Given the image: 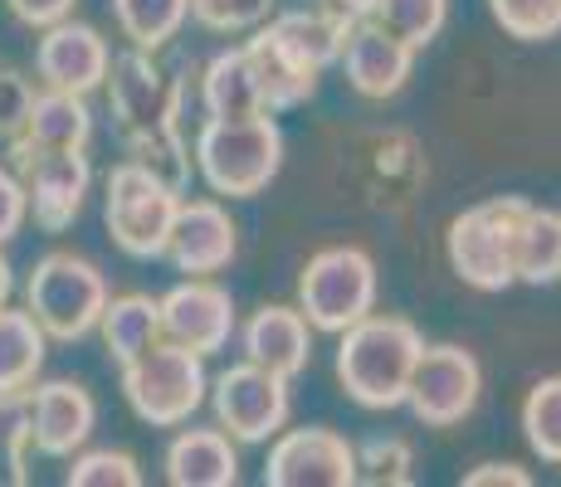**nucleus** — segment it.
I'll use <instances>...</instances> for the list:
<instances>
[{
    "label": "nucleus",
    "instance_id": "24",
    "mask_svg": "<svg viewBox=\"0 0 561 487\" xmlns=\"http://www.w3.org/2000/svg\"><path fill=\"white\" fill-rule=\"evenodd\" d=\"M264 30L312 73L332 69V63H337V54H342V39H347V30H342L337 20L322 15L318 5H312V10H274V15L264 20Z\"/></svg>",
    "mask_w": 561,
    "mask_h": 487
},
{
    "label": "nucleus",
    "instance_id": "41",
    "mask_svg": "<svg viewBox=\"0 0 561 487\" xmlns=\"http://www.w3.org/2000/svg\"><path fill=\"white\" fill-rule=\"evenodd\" d=\"M10 292H15V268H10V258L0 254V308L10 302Z\"/></svg>",
    "mask_w": 561,
    "mask_h": 487
},
{
    "label": "nucleus",
    "instance_id": "40",
    "mask_svg": "<svg viewBox=\"0 0 561 487\" xmlns=\"http://www.w3.org/2000/svg\"><path fill=\"white\" fill-rule=\"evenodd\" d=\"M371 5H376V0H318L322 15L337 20L342 30H352V25H362V20H371Z\"/></svg>",
    "mask_w": 561,
    "mask_h": 487
},
{
    "label": "nucleus",
    "instance_id": "11",
    "mask_svg": "<svg viewBox=\"0 0 561 487\" xmlns=\"http://www.w3.org/2000/svg\"><path fill=\"white\" fill-rule=\"evenodd\" d=\"M15 176L25 186L30 214L39 230L59 234L83 214V200L93 190L89 151H49V147H10Z\"/></svg>",
    "mask_w": 561,
    "mask_h": 487
},
{
    "label": "nucleus",
    "instance_id": "16",
    "mask_svg": "<svg viewBox=\"0 0 561 487\" xmlns=\"http://www.w3.org/2000/svg\"><path fill=\"white\" fill-rule=\"evenodd\" d=\"M30 429H35V453L73 459L99 429V405H93L89 385L79 381L30 385Z\"/></svg>",
    "mask_w": 561,
    "mask_h": 487
},
{
    "label": "nucleus",
    "instance_id": "32",
    "mask_svg": "<svg viewBox=\"0 0 561 487\" xmlns=\"http://www.w3.org/2000/svg\"><path fill=\"white\" fill-rule=\"evenodd\" d=\"M30 449H35L30 390H0V459L10 463V478L15 483H30Z\"/></svg>",
    "mask_w": 561,
    "mask_h": 487
},
{
    "label": "nucleus",
    "instance_id": "20",
    "mask_svg": "<svg viewBox=\"0 0 561 487\" xmlns=\"http://www.w3.org/2000/svg\"><path fill=\"white\" fill-rule=\"evenodd\" d=\"M93 142V107L83 93L39 89L30 117L10 147H49V151H89Z\"/></svg>",
    "mask_w": 561,
    "mask_h": 487
},
{
    "label": "nucleus",
    "instance_id": "15",
    "mask_svg": "<svg viewBox=\"0 0 561 487\" xmlns=\"http://www.w3.org/2000/svg\"><path fill=\"white\" fill-rule=\"evenodd\" d=\"M234 254H240V230H234L230 210L220 200H186L181 195L176 224H171L161 258H171L176 274L186 278H215L234 264Z\"/></svg>",
    "mask_w": 561,
    "mask_h": 487
},
{
    "label": "nucleus",
    "instance_id": "22",
    "mask_svg": "<svg viewBox=\"0 0 561 487\" xmlns=\"http://www.w3.org/2000/svg\"><path fill=\"white\" fill-rule=\"evenodd\" d=\"M201 107H205V117L268 113L264 97H259V79H254V63H250V49H244V45L220 49L201 69Z\"/></svg>",
    "mask_w": 561,
    "mask_h": 487
},
{
    "label": "nucleus",
    "instance_id": "34",
    "mask_svg": "<svg viewBox=\"0 0 561 487\" xmlns=\"http://www.w3.org/2000/svg\"><path fill=\"white\" fill-rule=\"evenodd\" d=\"M489 10L503 25V35L527 39V45L561 35V0H489Z\"/></svg>",
    "mask_w": 561,
    "mask_h": 487
},
{
    "label": "nucleus",
    "instance_id": "12",
    "mask_svg": "<svg viewBox=\"0 0 561 487\" xmlns=\"http://www.w3.org/2000/svg\"><path fill=\"white\" fill-rule=\"evenodd\" d=\"M357 443L337 429H278L264 463V487H357Z\"/></svg>",
    "mask_w": 561,
    "mask_h": 487
},
{
    "label": "nucleus",
    "instance_id": "7",
    "mask_svg": "<svg viewBox=\"0 0 561 487\" xmlns=\"http://www.w3.org/2000/svg\"><path fill=\"white\" fill-rule=\"evenodd\" d=\"M527 195H493L483 205H469L463 214L449 220L445 234V254L455 268L459 283L479 288V292H503L513 288V234L517 220L527 214Z\"/></svg>",
    "mask_w": 561,
    "mask_h": 487
},
{
    "label": "nucleus",
    "instance_id": "28",
    "mask_svg": "<svg viewBox=\"0 0 561 487\" xmlns=\"http://www.w3.org/2000/svg\"><path fill=\"white\" fill-rule=\"evenodd\" d=\"M127 156L137 166H147L152 176H161L167 186H176L186 195L191 176H196V156H191L186 137H181V123H167V127H152L142 137H127Z\"/></svg>",
    "mask_w": 561,
    "mask_h": 487
},
{
    "label": "nucleus",
    "instance_id": "23",
    "mask_svg": "<svg viewBox=\"0 0 561 487\" xmlns=\"http://www.w3.org/2000/svg\"><path fill=\"white\" fill-rule=\"evenodd\" d=\"M513 278L527 288L561 283V210L527 205L513 234Z\"/></svg>",
    "mask_w": 561,
    "mask_h": 487
},
{
    "label": "nucleus",
    "instance_id": "4",
    "mask_svg": "<svg viewBox=\"0 0 561 487\" xmlns=\"http://www.w3.org/2000/svg\"><path fill=\"white\" fill-rule=\"evenodd\" d=\"M123 371V395L133 415L152 429H176L205 405L210 395V375H205V356L186 351L176 341H152L142 356H133Z\"/></svg>",
    "mask_w": 561,
    "mask_h": 487
},
{
    "label": "nucleus",
    "instance_id": "38",
    "mask_svg": "<svg viewBox=\"0 0 561 487\" xmlns=\"http://www.w3.org/2000/svg\"><path fill=\"white\" fill-rule=\"evenodd\" d=\"M5 5H10V15H15L20 25L45 30V25H54V20H69L79 0H5Z\"/></svg>",
    "mask_w": 561,
    "mask_h": 487
},
{
    "label": "nucleus",
    "instance_id": "33",
    "mask_svg": "<svg viewBox=\"0 0 561 487\" xmlns=\"http://www.w3.org/2000/svg\"><path fill=\"white\" fill-rule=\"evenodd\" d=\"M69 487H142V463L123 449H79L64 473Z\"/></svg>",
    "mask_w": 561,
    "mask_h": 487
},
{
    "label": "nucleus",
    "instance_id": "3",
    "mask_svg": "<svg viewBox=\"0 0 561 487\" xmlns=\"http://www.w3.org/2000/svg\"><path fill=\"white\" fill-rule=\"evenodd\" d=\"M107 278L93 258L69 254V248H49L35 258L25 278V308L45 327L49 341H83L99 332V317L107 308Z\"/></svg>",
    "mask_w": 561,
    "mask_h": 487
},
{
    "label": "nucleus",
    "instance_id": "35",
    "mask_svg": "<svg viewBox=\"0 0 561 487\" xmlns=\"http://www.w3.org/2000/svg\"><path fill=\"white\" fill-rule=\"evenodd\" d=\"M278 0H191V20L210 35H250L268 15Z\"/></svg>",
    "mask_w": 561,
    "mask_h": 487
},
{
    "label": "nucleus",
    "instance_id": "31",
    "mask_svg": "<svg viewBox=\"0 0 561 487\" xmlns=\"http://www.w3.org/2000/svg\"><path fill=\"white\" fill-rule=\"evenodd\" d=\"M357 473L371 487H410L415 483V449L401 434H376L357 443Z\"/></svg>",
    "mask_w": 561,
    "mask_h": 487
},
{
    "label": "nucleus",
    "instance_id": "13",
    "mask_svg": "<svg viewBox=\"0 0 561 487\" xmlns=\"http://www.w3.org/2000/svg\"><path fill=\"white\" fill-rule=\"evenodd\" d=\"M157 302H161V337L196 356L225 351L230 337L240 332L230 288H220L215 278H186V283H176Z\"/></svg>",
    "mask_w": 561,
    "mask_h": 487
},
{
    "label": "nucleus",
    "instance_id": "30",
    "mask_svg": "<svg viewBox=\"0 0 561 487\" xmlns=\"http://www.w3.org/2000/svg\"><path fill=\"white\" fill-rule=\"evenodd\" d=\"M523 439L542 463L561 468V375H542L523 399Z\"/></svg>",
    "mask_w": 561,
    "mask_h": 487
},
{
    "label": "nucleus",
    "instance_id": "36",
    "mask_svg": "<svg viewBox=\"0 0 561 487\" xmlns=\"http://www.w3.org/2000/svg\"><path fill=\"white\" fill-rule=\"evenodd\" d=\"M30 103H35V89L30 79H20L15 69H0V142H15L20 127L30 117Z\"/></svg>",
    "mask_w": 561,
    "mask_h": 487
},
{
    "label": "nucleus",
    "instance_id": "6",
    "mask_svg": "<svg viewBox=\"0 0 561 487\" xmlns=\"http://www.w3.org/2000/svg\"><path fill=\"white\" fill-rule=\"evenodd\" d=\"M176 210H181V190L167 186L161 176H152L147 166H137L133 156L107 171L103 224L127 258L152 264V258L167 254V234H171V224H176Z\"/></svg>",
    "mask_w": 561,
    "mask_h": 487
},
{
    "label": "nucleus",
    "instance_id": "25",
    "mask_svg": "<svg viewBox=\"0 0 561 487\" xmlns=\"http://www.w3.org/2000/svg\"><path fill=\"white\" fill-rule=\"evenodd\" d=\"M99 332H103L107 356H113L117 366H127L152 341H161V302L152 298V292H123V298H107Z\"/></svg>",
    "mask_w": 561,
    "mask_h": 487
},
{
    "label": "nucleus",
    "instance_id": "18",
    "mask_svg": "<svg viewBox=\"0 0 561 487\" xmlns=\"http://www.w3.org/2000/svg\"><path fill=\"white\" fill-rule=\"evenodd\" d=\"M240 351H244V361L294 381L312 361V327L304 312L288 308V302H264L240 327Z\"/></svg>",
    "mask_w": 561,
    "mask_h": 487
},
{
    "label": "nucleus",
    "instance_id": "26",
    "mask_svg": "<svg viewBox=\"0 0 561 487\" xmlns=\"http://www.w3.org/2000/svg\"><path fill=\"white\" fill-rule=\"evenodd\" d=\"M45 327L30 308H0V390H30L45 371Z\"/></svg>",
    "mask_w": 561,
    "mask_h": 487
},
{
    "label": "nucleus",
    "instance_id": "10",
    "mask_svg": "<svg viewBox=\"0 0 561 487\" xmlns=\"http://www.w3.org/2000/svg\"><path fill=\"white\" fill-rule=\"evenodd\" d=\"M103 89H107V107H113V123H117V132H123V142L127 137L152 132V127L181 123L186 73H181V79H167L157 54H147V49L113 54Z\"/></svg>",
    "mask_w": 561,
    "mask_h": 487
},
{
    "label": "nucleus",
    "instance_id": "1",
    "mask_svg": "<svg viewBox=\"0 0 561 487\" xmlns=\"http://www.w3.org/2000/svg\"><path fill=\"white\" fill-rule=\"evenodd\" d=\"M425 351V337L410 317L391 312H366L347 332H337V385L362 409H401L415 361Z\"/></svg>",
    "mask_w": 561,
    "mask_h": 487
},
{
    "label": "nucleus",
    "instance_id": "8",
    "mask_svg": "<svg viewBox=\"0 0 561 487\" xmlns=\"http://www.w3.org/2000/svg\"><path fill=\"white\" fill-rule=\"evenodd\" d=\"M479 395H483L479 356L459 341H439V346L420 351L415 375H410V390H405V405L425 429H455L479 409Z\"/></svg>",
    "mask_w": 561,
    "mask_h": 487
},
{
    "label": "nucleus",
    "instance_id": "14",
    "mask_svg": "<svg viewBox=\"0 0 561 487\" xmlns=\"http://www.w3.org/2000/svg\"><path fill=\"white\" fill-rule=\"evenodd\" d=\"M107 63H113V49H107L103 30L83 25V20H54V25L39 30L35 45V73L45 89H64V93H83L107 83Z\"/></svg>",
    "mask_w": 561,
    "mask_h": 487
},
{
    "label": "nucleus",
    "instance_id": "37",
    "mask_svg": "<svg viewBox=\"0 0 561 487\" xmlns=\"http://www.w3.org/2000/svg\"><path fill=\"white\" fill-rule=\"evenodd\" d=\"M30 220V200H25V186H20L15 166H0V248L15 240Z\"/></svg>",
    "mask_w": 561,
    "mask_h": 487
},
{
    "label": "nucleus",
    "instance_id": "5",
    "mask_svg": "<svg viewBox=\"0 0 561 487\" xmlns=\"http://www.w3.org/2000/svg\"><path fill=\"white\" fill-rule=\"evenodd\" d=\"M376 298H381V274L362 244L318 248L298 274V312L308 317L312 332H328V337L376 312Z\"/></svg>",
    "mask_w": 561,
    "mask_h": 487
},
{
    "label": "nucleus",
    "instance_id": "9",
    "mask_svg": "<svg viewBox=\"0 0 561 487\" xmlns=\"http://www.w3.org/2000/svg\"><path fill=\"white\" fill-rule=\"evenodd\" d=\"M210 409L215 425L225 429L234 443H268L294 415V395L288 381L254 361H234L230 371H220L210 381Z\"/></svg>",
    "mask_w": 561,
    "mask_h": 487
},
{
    "label": "nucleus",
    "instance_id": "19",
    "mask_svg": "<svg viewBox=\"0 0 561 487\" xmlns=\"http://www.w3.org/2000/svg\"><path fill=\"white\" fill-rule=\"evenodd\" d=\"M161 468H167L171 487H234L240 483V449H234V439L225 434L220 425L181 429V434L167 443Z\"/></svg>",
    "mask_w": 561,
    "mask_h": 487
},
{
    "label": "nucleus",
    "instance_id": "27",
    "mask_svg": "<svg viewBox=\"0 0 561 487\" xmlns=\"http://www.w3.org/2000/svg\"><path fill=\"white\" fill-rule=\"evenodd\" d=\"M113 20L133 49L157 54L186 30L191 0H113Z\"/></svg>",
    "mask_w": 561,
    "mask_h": 487
},
{
    "label": "nucleus",
    "instance_id": "2",
    "mask_svg": "<svg viewBox=\"0 0 561 487\" xmlns=\"http://www.w3.org/2000/svg\"><path fill=\"white\" fill-rule=\"evenodd\" d=\"M191 156H196V176L215 195L250 200V195L268 190V181L284 171V132H278L274 113L205 117Z\"/></svg>",
    "mask_w": 561,
    "mask_h": 487
},
{
    "label": "nucleus",
    "instance_id": "29",
    "mask_svg": "<svg viewBox=\"0 0 561 487\" xmlns=\"http://www.w3.org/2000/svg\"><path fill=\"white\" fill-rule=\"evenodd\" d=\"M445 20H449V0H376L371 5V25H381L386 35H396L415 54L435 45Z\"/></svg>",
    "mask_w": 561,
    "mask_h": 487
},
{
    "label": "nucleus",
    "instance_id": "39",
    "mask_svg": "<svg viewBox=\"0 0 561 487\" xmlns=\"http://www.w3.org/2000/svg\"><path fill=\"white\" fill-rule=\"evenodd\" d=\"M463 487H533V473L523 463H479L463 473Z\"/></svg>",
    "mask_w": 561,
    "mask_h": 487
},
{
    "label": "nucleus",
    "instance_id": "17",
    "mask_svg": "<svg viewBox=\"0 0 561 487\" xmlns=\"http://www.w3.org/2000/svg\"><path fill=\"white\" fill-rule=\"evenodd\" d=\"M337 63L352 89L381 103V97H396L410 83V73H415V49L401 45L396 35H386L371 20H362V25H352L347 39H342Z\"/></svg>",
    "mask_w": 561,
    "mask_h": 487
},
{
    "label": "nucleus",
    "instance_id": "21",
    "mask_svg": "<svg viewBox=\"0 0 561 487\" xmlns=\"http://www.w3.org/2000/svg\"><path fill=\"white\" fill-rule=\"evenodd\" d=\"M254 39H244V49H250V63H254V79H259V97H264L268 113H288V107L308 103L312 93H318V79L322 73L304 69V63L294 59L284 45H278L274 35H268L264 25L250 30Z\"/></svg>",
    "mask_w": 561,
    "mask_h": 487
}]
</instances>
